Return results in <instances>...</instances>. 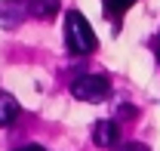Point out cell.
<instances>
[{
    "label": "cell",
    "instance_id": "cell-10",
    "mask_svg": "<svg viewBox=\"0 0 160 151\" xmlns=\"http://www.w3.org/2000/svg\"><path fill=\"white\" fill-rule=\"evenodd\" d=\"M157 62H160V46H157Z\"/></svg>",
    "mask_w": 160,
    "mask_h": 151
},
{
    "label": "cell",
    "instance_id": "cell-9",
    "mask_svg": "<svg viewBox=\"0 0 160 151\" xmlns=\"http://www.w3.org/2000/svg\"><path fill=\"white\" fill-rule=\"evenodd\" d=\"M123 151H148V148H145V145H126Z\"/></svg>",
    "mask_w": 160,
    "mask_h": 151
},
{
    "label": "cell",
    "instance_id": "cell-1",
    "mask_svg": "<svg viewBox=\"0 0 160 151\" xmlns=\"http://www.w3.org/2000/svg\"><path fill=\"white\" fill-rule=\"evenodd\" d=\"M65 40H68V49H71L74 56H86V53H92V49L99 46L92 25L86 22V16H83L80 9H71V13L65 16Z\"/></svg>",
    "mask_w": 160,
    "mask_h": 151
},
{
    "label": "cell",
    "instance_id": "cell-4",
    "mask_svg": "<svg viewBox=\"0 0 160 151\" xmlns=\"http://www.w3.org/2000/svg\"><path fill=\"white\" fill-rule=\"evenodd\" d=\"M19 102H16V96H9V93H0V127H9V123H16L19 120Z\"/></svg>",
    "mask_w": 160,
    "mask_h": 151
},
{
    "label": "cell",
    "instance_id": "cell-6",
    "mask_svg": "<svg viewBox=\"0 0 160 151\" xmlns=\"http://www.w3.org/2000/svg\"><path fill=\"white\" fill-rule=\"evenodd\" d=\"M105 3V16L114 22V28H120V19H123V13L136 3V0H102Z\"/></svg>",
    "mask_w": 160,
    "mask_h": 151
},
{
    "label": "cell",
    "instance_id": "cell-5",
    "mask_svg": "<svg viewBox=\"0 0 160 151\" xmlns=\"http://www.w3.org/2000/svg\"><path fill=\"white\" fill-rule=\"evenodd\" d=\"M28 13L37 19H52L59 13V0H28Z\"/></svg>",
    "mask_w": 160,
    "mask_h": 151
},
{
    "label": "cell",
    "instance_id": "cell-3",
    "mask_svg": "<svg viewBox=\"0 0 160 151\" xmlns=\"http://www.w3.org/2000/svg\"><path fill=\"white\" fill-rule=\"evenodd\" d=\"M92 139H96L99 148H114L117 139H120V127L114 120H102V123H96V130H92Z\"/></svg>",
    "mask_w": 160,
    "mask_h": 151
},
{
    "label": "cell",
    "instance_id": "cell-7",
    "mask_svg": "<svg viewBox=\"0 0 160 151\" xmlns=\"http://www.w3.org/2000/svg\"><path fill=\"white\" fill-rule=\"evenodd\" d=\"M120 117H136V108H132V105H129V108L123 105V108H120Z\"/></svg>",
    "mask_w": 160,
    "mask_h": 151
},
{
    "label": "cell",
    "instance_id": "cell-2",
    "mask_svg": "<svg viewBox=\"0 0 160 151\" xmlns=\"http://www.w3.org/2000/svg\"><path fill=\"white\" fill-rule=\"evenodd\" d=\"M71 93L80 102L99 105V102H105L111 96V83H108V77H102V74H83V77H77L71 83Z\"/></svg>",
    "mask_w": 160,
    "mask_h": 151
},
{
    "label": "cell",
    "instance_id": "cell-8",
    "mask_svg": "<svg viewBox=\"0 0 160 151\" xmlns=\"http://www.w3.org/2000/svg\"><path fill=\"white\" fill-rule=\"evenodd\" d=\"M16 151H46V148H40V145H25V148H16Z\"/></svg>",
    "mask_w": 160,
    "mask_h": 151
}]
</instances>
